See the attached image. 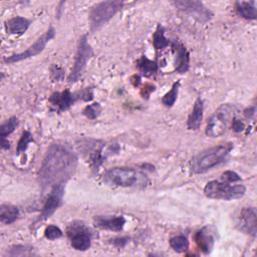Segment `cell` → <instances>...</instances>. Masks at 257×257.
<instances>
[{
  "instance_id": "6da1fadb",
  "label": "cell",
  "mask_w": 257,
  "mask_h": 257,
  "mask_svg": "<svg viewBox=\"0 0 257 257\" xmlns=\"http://www.w3.org/2000/svg\"><path fill=\"white\" fill-rule=\"evenodd\" d=\"M77 156L66 144H53L47 150L39 170V181L43 189L64 184L77 168Z\"/></svg>"
},
{
  "instance_id": "7a4b0ae2",
  "label": "cell",
  "mask_w": 257,
  "mask_h": 257,
  "mask_svg": "<svg viewBox=\"0 0 257 257\" xmlns=\"http://www.w3.org/2000/svg\"><path fill=\"white\" fill-rule=\"evenodd\" d=\"M103 181L109 186L124 188H145L150 182L145 173L128 167H114L108 169L103 174Z\"/></svg>"
},
{
  "instance_id": "3957f363",
  "label": "cell",
  "mask_w": 257,
  "mask_h": 257,
  "mask_svg": "<svg viewBox=\"0 0 257 257\" xmlns=\"http://www.w3.org/2000/svg\"><path fill=\"white\" fill-rule=\"evenodd\" d=\"M233 149L232 143H224L206 149L193 157L191 171L195 174H203L223 163Z\"/></svg>"
},
{
  "instance_id": "277c9868",
  "label": "cell",
  "mask_w": 257,
  "mask_h": 257,
  "mask_svg": "<svg viewBox=\"0 0 257 257\" xmlns=\"http://www.w3.org/2000/svg\"><path fill=\"white\" fill-rule=\"evenodd\" d=\"M225 181H210L204 188V194L210 199L218 200H235L243 197L246 192V188L242 184H234Z\"/></svg>"
},
{
  "instance_id": "5b68a950",
  "label": "cell",
  "mask_w": 257,
  "mask_h": 257,
  "mask_svg": "<svg viewBox=\"0 0 257 257\" xmlns=\"http://www.w3.org/2000/svg\"><path fill=\"white\" fill-rule=\"evenodd\" d=\"M123 2L118 0H108L97 3L90 11V29L97 30L100 26L105 24L115 13L122 8Z\"/></svg>"
},
{
  "instance_id": "8992f818",
  "label": "cell",
  "mask_w": 257,
  "mask_h": 257,
  "mask_svg": "<svg viewBox=\"0 0 257 257\" xmlns=\"http://www.w3.org/2000/svg\"><path fill=\"white\" fill-rule=\"evenodd\" d=\"M93 97L92 90L90 88L83 89L81 91L77 92H70L68 89H65L61 92H54L49 97L50 103L57 107L58 110L63 111L68 109L76 100L82 99V100H90Z\"/></svg>"
},
{
  "instance_id": "52a82bcc",
  "label": "cell",
  "mask_w": 257,
  "mask_h": 257,
  "mask_svg": "<svg viewBox=\"0 0 257 257\" xmlns=\"http://www.w3.org/2000/svg\"><path fill=\"white\" fill-rule=\"evenodd\" d=\"M92 48L90 44L87 41V36L83 35L78 43V48L75 54V59H74V64L71 69V72L68 76V81L69 82H75L78 80L80 75L82 74L87 61L89 58L92 56Z\"/></svg>"
},
{
  "instance_id": "ba28073f",
  "label": "cell",
  "mask_w": 257,
  "mask_h": 257,
  "mask_svg": "<svg viewBox=\"0 0 257 257\" xmlns=\"http://www.w3.org/2000/svg\"><path fill=\"white\" fill-rule=\"evenodd\" d=\"M229 104H222L208 119L206 126V135L210 138H217L222 136L227 128L228 118L231 112Z\"/></svg>"
},
{
  "instance_id": "9c48e42d",
  "label": "cell",
  "mask_w": 257,
  "mask_h": 257,
  "mask_svg": "<svg viewBox=\"0 0 257 257\" xmlns=\"http://www.w3.org/2000/svg\"><path fill=\"white\" fill-rule=\"evenodd\" d=\"M67 236L72 248L78 251H85L90 247L91 236L89 230L80 221H74L67 228Z\"/></svg>"
},
{
  "instance_id": "30bf717a",
  "label": "cell",
  "mask_w": 257,
  "mask_h": 257,
  "mask_svg": "<svg viewBox=\"0 0 257 257\" xmlns=\"http://www.w3.org/2000/svg\"><path fill=\"white\" fill-rule=\"evenodd\" d=\"M55 35V30L54 28L50 27L44 34H42L30 47H28L25 51L20 52V53H16V54H12L8 57H6L4 59V61L6 63H15L30 57H33L37 54H39L40 52L43 51V49L45 48L46 44L54 37Z\"/></svg>"
},
{
  "instance_id": "8fae6325",
  "label": "cell",
  "mask_w": 257,
  "mask_h": 257,
  "mask_svg": "<svg viewBox=\"0 0 257 257\" xmlns=\"http://www.w3.org/2000/svg\"><path fill=\"white\" fill-rule=\"evenodd\" d=\"M236 227L245 234L256 236L257 233V214L254 207L242 208L236 218Z\"/></svg>"
},
{
  "instance_id": "7c38bea8",
  "label": "cell",
  "mask_w": 257,
  "mask_h": 257,
  "mask_svg": "<svg viewBox=\"0 0 257 257\" xmlns=\"http://www.w3.org/2000/svg\"><path fill=\"white\" fill-rule=\"evenodd\" d=\"M64 194V184H59L55 185L52 187L39 216V220H45L49 218L55 211L56 209L60 206L62 197Z\"/></svg>"
},
{
  "instance_id": "4fadbf2b",
  "label": "cell",
  "mask_w": 257,
  "mask_h": 257,
  "mask_svg": "<svg viewBox=\"0 0 257 257\" xmlns=\"http://www.w3.org/2000/svg\"><path fill=\"white\" fill-rule=\"evenodd\" d=\"M174 5L180 10L187 12L203 21L209 20L212 16L211 11L207 9L200 1H176L174 2Z\"/></svg>"
},
{
  "instance_id": "5bb4252c",
  "label": "cell",
  "mask_w": 257,
  "mask_h": 257,
  "mask_svg": "<svg viewBox=\"0 0 257 257\" xmlns=\"http://www.w3.org/2000/svg\"><path fill=\"white\" fill-rule=\"evenodd\" d=\"M195 242L202 252L205 254L210 253L215 243V232L213 231V228L206 226L197 231L195 234Z\"/></svg>"
},
{
  "instance_id": "9a60e30c",
  "label": "cell",
  "mask_w": 257,
  "mask_h": 257,
  "mask_svg": "<svg viewBox=\"0 0 257 257\" xmlns=\"http://www.w3.org/2000/svg\"><path fill=\"white\" fill-rule=\"evenodd\" d=\"M125 224L123 216H98L94 218V225L97 228L109 231H121Z\"/></svg>"
},
{
  "instance_id": "2e32d148",
  "label": "cell",
  "mask_w": 257,
  "mask_h": 257,
  "mask_svg": "<svg viewBox=\"0 0 257 257\" xmlns=\"http://www.w3.org/2000/svg\"><path fill=\"white\" fill-rule=\"evenodd\" d=\"M176 50V59L175 66L176 71L179 73H185L188 71L190 66V55L186 47L181 43H175L174 45Z\"/></svg>"
},
{
  "instance_id": "e0dca14e",
  "label": "cell",
  "mask_w": 257,
  "mask_h": 257,
  "mask_svg": "<svg viewBox=\"0 0 257 257\" xmlns=\"http://www.w3.org/2000/svg\"><path fill=\"white\" fill-rule=\"evenodd\" d=\"M203 111H204L203 100L201 98H197L194 103L193 109L188 117L187 126L189 130L197 131L200 127L203 119Z\"/></svg>"
},
{
  "instance_id": "ac0fdd59",
  "label": "cell",
  "mask_w": 257,
  "mask_h": 257,
  "mask_svg": "<svg viewBox=\"0 0 257 257\" xmlns=\"http://www.w3.org/2000/svg\"><path fill=\"white\" fill-rule=\"evenodd\" d=\"M237 13L248 20L257 18V8L255 1H238L235 3Z\"/></svg>"
},
{
  "instance_id": "d6986e66",
  "label": "cell",
  "mask_w": 257,
  "mask_h": 257,
  "mask_svg": "<svg viewBox=\"0 0 257 257\" xmlns=\"http://www.w3.org/2000/svg\"><path fill=\"white\" fill-rule=\"evenodd\" d=\"M29 25H30V21L28 19L21 16H17V17L11 18L6 22V30L10 34L21 35L28 29Z\"/></svg>"
},
{
  "instance_id": "ffe728a7",
  "label": "cell",
  "mask_w": 257,
  "mask_h": 257,
  "mask_svg": "<svg viewBox=\"0 0 257 257\" xmlns=\"http://www.w3.org/2000/svg\"><path fill=\"white\" fill-rule=\"evenodd\" d=\"M19 216L17 207L10 204H2L0 206V220L4 224H12Z\"/></svg>"
},
{
  "instance_id": "44dd1931",
  "label": "cell",
  "mask_w": 257,
  "mask_h": 257,
  "mask_svg": "<svg viewBox=\"0 0 257 257\" xmlns=\"http://www.w3.org/2000/svg\"><path fill=\"white\" fill-rule=\"evenodd\" d=\"M138 68L140 69V71L146 75V76H150L152 74H154L157 70H158V64L156 61H153L151 59H149L147 56L143 55L137 63Z\"/></svg>"
},
{
  "instance_id": "7402d4cb",
  "label": "cell",
  "mask_w": 257,
  "mask_h": 257,
  "mask_svg": "<svg viewBox=\"0 0 257 257\" xmlns=\"http://www.w3.org/2000/svg\"><path fill=\"white\" fill-rule=\"evenodd\" d=\"M153 44H154V47L156 48V50L164 49L165 47H167L170 44V41L165 36V29L161 24H159L157 26V29L154 33Z\"/></svg>"
},
{
  "instance_id": "603a6c76",
  "label": "cell",
  "mask_w": 257,
  "mask_h": 257,
  "mask_svg": "<svg viewBox=\"0 0 257 257\" xmlns=\"http://www.w3.org/2000/svg\"><path fill=\"white\" fill-rule=\"evenodd\" d=\"M170 246L172 247V249L176 252H185L186 250H188L189 248V241L188 239L183 236V235H179V236H175L173 238H171L170 240Z\"/></svg>"
},
{
  "instance_id": "cb8c5ba5",
  "label": "cell",
  "mask_w": 257,
  "mask_h": 257,
  "mask_svg": "<svg viewBox=\"0 0 257 257\" xmlns=\"http://www.w3.org/2000/svg\"><path fill=\"white\" fill-rule=\"evenodd\" d=\"M179 87H180V82L179 81H176L171 90L168 91L162 98V102L165 106H168V107H171L174 105L176 99H177V96H178V92H179Z\"/></svg>"
},
{
  "instance_id": "d4e9b609",
  "label": "cell",
  "mask_w": 257,
  "mask_h": 257,
  "mask_svg": "<svg viewBox=\"0 0 257 257\" xmlns=\"http://www.w3.org/2000/svg\"><path fill=\"white\" fill-rule=\"evenodd\" d=\"M8 256H30V255H34L33 252V247L31 246H27V245H16L13 246L12 248H10V250L8 251Z\"/></svg>"
},
{
  "instance_id": "484cf974",
  "label": "cell",
  "mask_w": 257,
  "mask_h": 257,
  "mask_svg": "<svg viewBox=\"0 0 257 257\" xmlns=\"http://www.w3.org/2000/svg\"><path fill=\"white\" fill-rule=\"evenodd\" d=\"M17 124H18V119L16 116H12L7 121L2 123V125L0 127L1 138H6L8 135H10L15 130Z\"/></svg>"
},
{
  "instance_id": "4316f807",
  "label": "cell",
  "mask_w": 257,
  "mask_h": 257,
  "mask_svg": "<svg viewBox=\"0 0 257 257\" xmlns=\"http://www.w3.org/2000/svg\"><path fill=\"white\" fill-rule=\"evenodd\" d=\"M32 135L30 134V132L28 131H24L22 133V136L18 142V145H17V154H20V153H24L28 147V145L32 142Z\"/></svg>"
},
{
  "instance_id": "83f0119b",
  "label": "cell",
  "mask_w": 257,
  "mask_h": 257,
  "mask_svg": "<svg viewBox=\"0 0 257 257\" xmlns=\"http://www.w3.org/2000/svg\"><path fill=\"white\" fill-rule=\"evenodd\" d=\"M100 113V105L98 102H94L92 104H88L83 109V114L90 119L96 118Z\"/></svg>"
},
{
  "instance_id": "f1b7e54d",
  "label": "cell",
  "mask_w": 257,
  "mask_h": 257,
  "mask_svg": "<svg viewBox=\"0 0 257 257\" xmlns=\"http://www.w3.org/2000/svg\"><path fill=\"white\" fill-rule=\"evenodd\" d=\"M44 236L49 240H55L62 236V231L60 230L59 227L55 225H49L45 228Z\"/></svg>"
},
{
  "instance_id": "f546056e",
  "label": "cell",
  "mask_w": 257,
  "mask_h": 257,
  "mask_svg": "<svg viewBox=\"0 0 257 257\" xmlns=\"http://www.w3.org/2000/svg\"><path fill=\"white\" fill-rule=\"evenodd\" d=\"M222 177H223L224 181H226L228 183H233L234 184V183L241 182V177L237 173H235L233 171H226L222 175Z\"/></svg>"
},
{
  "instance_id": "4dcf8cb0",
  "label": "cell",
  "mask_w": 257,
  "mask_h": 257,
  "mask_svg": "<svg viewBox=\"0 0 257 257\" xmlns=\"http://www.w3.org/2000/svg\"><path fill=\"white\" fill-rule=\"evenodd\" d=\"M232 128L235 133H241L244 130V123L240 119L234 117L232 121Z\"/></svg>"
},
{
  "instance_id": "1f68e13d",
  "label": "cell",
  "mask_w": 257,
  "mask_h": 257,
  "mask_svg": "<svg viewBox=\"0 0 257 257\" xmlns=\"http://www.w3.org/2000/svg\"><path fill=\"white\" fill-rule=\"evenodd\" d=\"M51 74H52L53 78L56 80H61L63 78V70L61 68H59L58 66L54 65L51 68Z\"/></svg>"
},
{
  "instance_id": "d6a6232c",
  "label": "cell",
  "mask_w": 257,
  "mask_h": 257,
  "mask_svg": "<svg viewBox=\"0 0 257 257\" xmlns=\"http://www.w3.org/2000/svg\"><path fill=\"white\" fill-rule=\"evenodd\" d=\"M111 241V243L114 245V246H116V247H118V248H122V247H124V245L128 242V238H126V237H120V238H114V239H112V240H110Z\"/></svg>"
},
{
  "instance_id": "836d02e7",
  "label": "cell",
  "mask_w": 257,
  "mask_h": 257,
  "mask_svg": "<svg viewBox=\"0 0 257 257\" xmlns=\"http://www.w3.org/2000/svg\"><path fill=\"white\" fill-rule=\"evenodd\" d=\"M255 106H249L244 110V115L246 118H251L255 114Z\"/></svg>"
},
{
  "instance_id": "e575fe53",
  "label": "cell",
  "mask_w": 257,
  "mask_h": 257,
  "mask_svg": "<svg viewBox=\"0 0 257 257\" xmlns=\"http://www.w3.org/2000/svg\"><path fill=\"white\" fill-rule=\"evenodd\" d=\"M1 147L4 150H8L10 148V143L6 138H1Z\"/></svg>"
}]
</instances>
